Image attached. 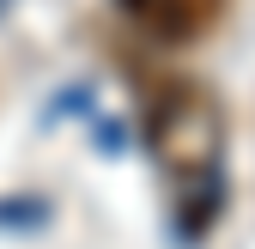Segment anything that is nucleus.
Segmentation results:
<instances>
[{
  "label": "nucleus",
  "instance_id": "nucleus-1",
  "mask_svg": "<svg viewBox=\"0 0 255 249\" xmlns=\"http://www.w3.org/2000/svg\"><path fill=\"white\" fill-rule=\"evenodd\" d=\"M225 146V116H219L213 91L195 79H164L146 98V152L158 158V170L201 182L219 164Z\"/></svg>",
  "mask_w": 255,
  "mask_h": 249
},
{
  "label": "nucleus",
  "instance_id": "nucleus-2",
  "mask_svg": "<svg viewBox=\"0 0 255 249\" xmlns=\"http://www.w3.org/2000/svg\"><path fill=\"white\" fill-rule=\"evenodd\" d=\"M116 6L128 12V24L140 30V37L152 43H201L213 37V24L225 18L231 0H116Z\"/></svg>",
  "mask_w": 255,
  "mask_h": 249
}]
</instances>
